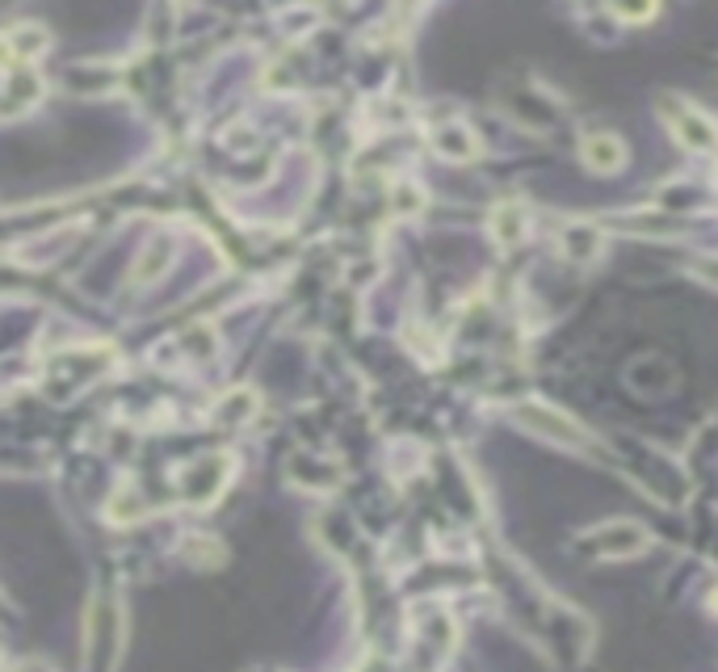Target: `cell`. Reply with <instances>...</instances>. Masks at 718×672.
I'll list each match as a JSON object with an SVG mask.
<instances>
[{
	"mask_svg": "<svg viewBox=\"0 0 718 672\" xmlns=\"http://www.w3.org/2000/svg\"><path fill=\"white\" fill-rule=\"evenodd\" d=\"M513 421L521 425V429L538 433V437H551V441H558V446H585L588 433L567 416V412H558V408H551V403H521L517 412H513Z\"/></svg>",
	"mask_w": 718,
	"mask_h": 672,
	"instance_id": "cell-1",
	"label": "cell"
},
{
	"mask_svg": "<svg viewBox=\"0 0 718 672\" xmlns=\"http://www.w3.org/2000/svg\"><path fill=\"white\" fill-rule=\"evenodd\" d=\"M660 114H664L668 131L676 134V143H685L693 152H710V148H715V122H710L697 106L676 102V97H664V102H660Z\"/></svg>",
	"mask_w": 718,
	"mask_h": 672,
	"instance_id": "cell-2",
	"label": "cell"
},
{
	"mask_svg": "<svg viewBox=\"0 0 718 672\" xmlns=\"http://www.w3.org/2000/svg\"><path fill=\"white\" fill-rule=\"evenodd\" d=\"M588 546L601 555H638L647 546V530L638 521H610V526L588 534Z\"/></svg>",
	"mask_w": 718,
	"mask_h": 672,
	"instance_id": "cell-3",
	"label": "cell"
},
{
	"mask_svg": "<svg viewBox=\"0 0 718 672\" xmlns=\"http://www.w3.org/2000/svg\"><path fill=\"white\" fill-rule=\"evenodd\" d=\"M580 161L592 168V173H613V168H622L626 164V148H622V139L610 131H597L588 134L585 143H580Z\"/></svg>",
	"mask_w": 718,
	"mask_h": 672,
	"instance_id": "cell-4",
	"label": "cell"
},
{
	"mask_svg": "<svg viewBox=\"0 0 718 672\" xmlns=\"http://www.w3.org/2000/svg\"><path fill=\"white\" fill-rule=\"evenodd\" d=\"M563 252L572 257V261H597L601 257V232L597 227H588V223H572V227H563Z\"/></svg>",
	"mask_w": 718,
	"mask_h": 672,
	"instance_id": "cell-5",
	"label": "cell"
},
{
	"mask_svg": "<svg viewBox=\"0 0 718 672\" xmlns=\"http://www.w3.org/2000/svg\"><path fill=\"white\" fill-rule=\"evenodd\" d=\"M437 148H442V156H458V161H467V156H475V139H471V131L467 127H442L437 131Z\"/></svg>",
	"mask_w": 718,
	"mask_h": 672,
	"instance_id": "cell-6",
	"label": "cell"
},
{
	"mask_svg": "<svg viewBox=\"0 0 718 672\" xmlns=\"http://www.w3.org/2000/svg\"><path fill=\"white\" fill-rule=\"evenodd\" d=\"M0 669H4V660H0Z\"/></svg>",
	"mask_w": 718,
	"mask_h": 672,
	"instance_id": "cell-7",
	"label": "cell"
}]
</instances>
